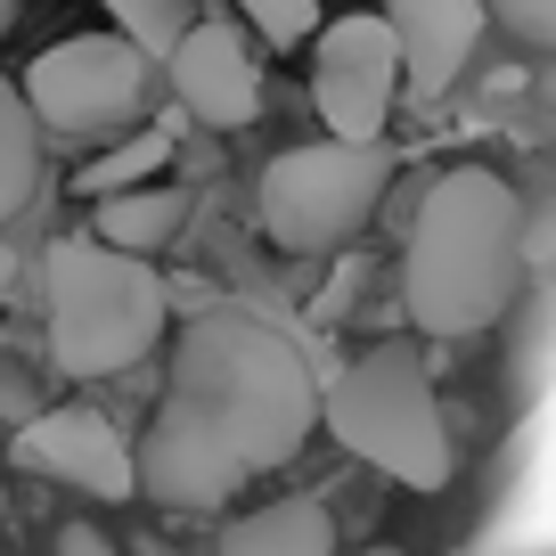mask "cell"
Instances as JSON below:
<instances>
[{"label":"cell","instance_id":"6da1fadb","mask_svg":"<svg viewBox=\"0 0 556 556\" xmlns=\"http://www.w3.org/2000/svg\"><path fill=\"white\" fill-rule=\"evenodd\" d=\"M319 393L303 344L254 303H213L180 328L156 426L139 442V491L173 516H213L254 475L287 467L312 442Z\"/></svg>","mask_w":556,"mask_h":556},{"label":"cell","instance_id":"7a4b0ae2","mask_svg":"<svg viewBox=\"0 0 556 556\" xmlns=\"http://www.w3.org/2000/svg\"><path fill=\"white\" fill-rule=\"evenodd\" d=\"M523 278V197L483 164H458L426 189L409 229V262H401V295H409L417 328L458 344L507 319Z\"/></svg>","mask_w":556,"mask_h":556},{"label":"cell","instance_id":"3957f363","mask_svg":"<svg viewBox=\"0 0 556 556\" xmlns=\"http://www.w3.org/2000/svg\"><path fill=\"white\" fill-rule=\"evenodd\" d=\"M173 295L148 254H123V245L58 238L50 245V361L66 377H123L156 352Z\"/></svg>","mask_w":556,"mask_h":556},{"label":"cell","instance_id":"277c9868","mask_svg":"<svg viewBox=\"0 0 556 556\" xmlns=\"http://www.w3.org/2000/svg\"><path fill=\"white\" fill-rule=\"evenodd\" d=\"M319 426H328L352 458L393 475L401 491H442L458 475L451 417H442V401H434V368L417 361V344H368L361 361L328 384Z\"/></svg>","mask_w":556,"mask_h":556},{"label":"cell","instance_id":"5b68a950","mask_svg":"<svg viewBox=\"0 0 556 556\" xmlns=\"http://www.w3.org/2000/svg\"><path fill=\"white\" fill-rule=\"evenodd\" d=\"M393 189V148L384 139H312L262 164V229L287 254H328L344 245Z\"/></svg>","mask_w":556,"mask_h":556},{"label":"cell","instance_id":"8992f818","mask_svg":"<svg viewBox=\"0 0 556 556\" xmlns=\"http://www.w3.org/2000/svg\"><path fill=\"white\" fill-rule=\"evenodd\" d=\"M148 74L156 58L123 34H66L25 66V106H34L41 131L66 139H106L131 131V115L148 106Z\"/></svg>","mask_w":556,"mask_h":556},{"label":"cell","instance_id":"52a82bcc","mask_svg":"<svg viewBox=\"0 0 556 556\" xmlns=\"http://www.w3.org/2000/svg\"><path fill=\"white\" fill-rule=\"evenodd\" d=\"M401 41L384 17H336L319 25V50H312V106L328 123V139H384V115L401 99Z\"/></svg>","mask_w":556,"mask_h":556},{"label":"cell","instance_id":"ba28073f","mask_svg":"<svg viewBox=\"0 0 556 556\" xmlns=\"http://www.w3.org/2000/svg\"><path fill=\"white\" fill-rule=\"evenodd\" d=\"M17 458L34 475H50V483H66V491H90V500H131L139 491V442H123V426L99 417L90 401L25 417Z\"/></svg>","mask_w":556,"mask_h":556},{"label":"cell","instance_id":"9c48e42d","mask_svg":"<svg viewBox=\"0 0 556 556\" xmlns=\"http://www.w3.org/2000/svg\"><path fill=\"white\" fill-rule=\"evenodd\" d=\"M164 74H173V99L189 106L197 123H213V131H245V123L262 115L254 41H245L238 25H222V17H197L189 41L164 58Z\"/></svg>","mask_w":556,"mask_h":556},{"label":"cell","instance_id":"30bf717a","mask_svg":"<svg viewBox=\"0 0 556 556\" xmlns=\"http://www.w3.org/2000/svg\"><path fill=\"white\" fill-rule=\"evenodd\" d=\"M483 0H384V25L401 41V74H409L417 99H442L458 90V74L483 50Z\"/></svg>","mask_w":556,"mask_h":556},{"label":"cell","instance_id":"8fae6325","mask_svg":"<svg viewBox=\"0 0 556 556\" xmlns=\"http://www.w3.org/2000/svg\"><path fill=\"white\" fill-rule=\"evenodd\" d=\"M222 556H336V523L319 500H278L254 507L222 532Z\"/></svg>","mask_w":556,"mask_h":556},{"label":"cell","instance_id":"7c38bea8","mask_svg":"<svg viewBox=\"0 0 556 556\" xmlns=\"http://www.w3.org/2000/svg\"><path fill=\"white\" fill-rule=\"evenodd\" d=\"M180 222H189V197H180L173 180H156V189H123V197H99V205H90V238H99V245H123V254L173 245Z\"/></svg>","mask_w":556,"mask_h":556},{"label":"cell","instance_id":"4fadbf2b","mask_svg":"<svg viewBox=\"0 0 556 556\" xmlns=\"http://www.w3.org/2000/svg\"><path fill=\"white\" fill-rule=\"evenodd\" d=\"M41 123H34V106H25V83H9L0 74V229L25 213V197H34V180H41Z\"/></svg>","mask_w":556,"mask_h":556},{"label":"cell","instance_id":"5bb4252c","mask_svg":"<svg viewBox=\"0 0 556 556\" xmlns=\"http://www.w3.org/2000/svg\"><path fill=\"white\" fill-rule=\"evenodd\" d=\"M164 164H173V131H123L115 148H99V156L83 164V197L99 205V197H123V189H156Z\"/></svg>","mask_w":556,"mask_h":556},{"label":"cell","instance_id":"9a60e30c","mask_svg":"<svg viewBox=\"0 0 556 556\" xmlns=\"http://www.w3.org/2000/svg\"><path fill=\"white\" fill-rule=\"evenodd\" d=\"M99 9L115 17V34L139 41L156 66L180 50V41H189V25H197V0H99Z\"/></svg>","mask_w":556,"mask_h":556},{"label":"cell","instance_id":"2e32d148","mask_svg":"<svg viewBox=\"0 0 556 556\" xmlns=\"http://www.w3.org/2000/svg\"><path fill=\"white\" fill-rule=\"evenodd\" d=\"M245 25H254L270 50H295V41H319V0H238Z\"/></svg>","mask_w":556,"mask_h":556},{"label":"cell","instance_id":"e0dca14e","mask_svg":"<svg viewBox=\"0 0 556 556\" xmlns=\"http://www.w3.org/2000/svg\"><path fill=\"white\" fill-rule=\"evenodd\" d=\"M491 17L507 25L516 41H532V50H556V0H483Z\"/></svg>","mask_w":556,"mask_h":556},{"label":"cell","instance_id":"ac0fdd59","mask_svg":"<svg viewBox=\"0 0 556 556\" xmlns=\"http://www.w3.org/2000/svg\"><path fill=\"white\" fill-rule=\"evenodd\" d=\"M58 556H115V540L90 532V523H66V532H58Z\"/></svg>","mask_w":556,"mask_h":556},{"label":"cell","instance_id":"d6986e66","mask_svg":"<svg viewBox=\"0 0 556 556\" xmlns=\"http://www.w3.org/2000/svg\"><path fill=\"white\" fill-rule=\"evenodd\" d=\"M9 287H17V245H0V312H9Z\"/></svg>","mask_w":556,"mask_h":556},{"label":"cell","instance_id":"ffe728a7","mask_svg":"<svg viewBox=\"0 0 556 556\" xmlns=\"http://www.w3.org/2000/svg\"><path fill=\"white\" fill-rule=\"evenodd\" d=\"M9 25H17V0H0V41H9Z\"/></svg>","mask_w":556,"mask_h":556},{"label":"cell","instance_id":"44dd1931","mask_svg":"<svg viewBox=\"0 0 556 556\" xmlns=\"http://www.w3.org/2000/svg\"><path fill=\"white\" fill-rule=\"evenodd\" d=\"M361 556H401V548H361Z\"/></svg>","mask_w":556,"mask_h":556},{"label":"cell","instance_id":"7402d4cb","mask_svg":"<svg viewBox=\"0 0 556 556\" xmlns=\"http://www.w3.org/2000/svg\"><path fill=\"white\" fill-rule=\"evenodd\" d=\"M0 516H9V500H0Z\"/></svg>","mask_w":556,"mask_h":556}]
</instances>
